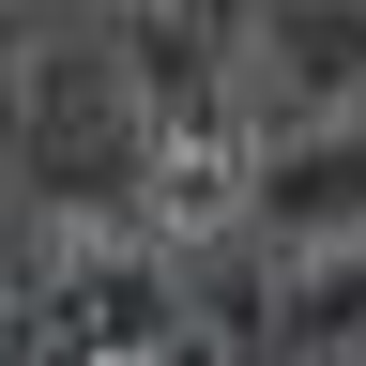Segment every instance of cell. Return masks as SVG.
I'll use <instances>...</instances> for the list:
<instances>
[{
    "mask_svg": "<svg viewBox=\"0 0 366 366\" xmlns=\"http://www.w3.org/2000/svg\"><path fill=\"white\" fill-rule=\"evenodd\" d=\"M16 168L61 229H137V168H153V107H137L122 46H46L16 76Z\"/></svg>",
    "mask_w": 366,
    "mask_h": 366,
    "instance_id": "1",
    "label": "cell"
},
{
    "mask_svg": "<svg viewBox=\"0 0 366 366\" xmlns=\"http://www.w3.org/2000/svg\"><path fill=\"white\" fill-rule=\"evenodd\" d=\"M0 336H16V366H137V351L183 336V290L137 229H92L31 305H0Z\"/></svg>",
    "mask_w": 366,
    "mask_h": 366,
    "instance_id": "2",
    "label": "cell"
},
{
    "mask_svg": "<svg viewBox=\"0 0 366 366\" xmlns=\"http://www.w3.org/2000/svg\"><path fill=\"white\" fill-rule=\"evenodd\" d=\"M366 107V0H244L229 46V122L244 137H305Z\"/></svg>",
    "mask_w": 366,
    "mask_h": 366,
    "instance_id": "3",
    "label": "cell"
},
{
    "mask_svg": "<svg viewBox=\"0 0 366 366\" xmlns=\"http://www.w3.org/2000/svg\"><path fill=\"white\" fill-rule=\"evenodd\" d=\"M244 229H259L274 259H336V244H366V107L274 137V153L244 168Z\"/></svg>",
    "mask_w": 366,
    "mask_h": 366,
    "instance_id": "4",
    "label": "cell"
},
{
    "mask_svg": "<svg viewBox=\"0 0 366 366\" xmlns=\"http://www.w3.org/2000/svg\"><path fill=\"white\" fill-rule=\"evenodd\" d=\"M259 351H274V366H366V244H336V259H290V274H274Z\"/></svg>",
    "mask_w": 366,
    "mask_h": 366,
    "instance_id": "5",
    "label": "cell"
},
{
    "mask_svg": "<svg viewBox=\"0 0 366 366\" xmlns=\"http://www.w3.org/2000/svg\"><path fill=\"white\" fill-rule=\"evenodd\" d=\"M137 366H229V351L214 336H168V351H137Z\"/></svg>",
    "mask_w": 366,
    "mask_h": 366,
    "instance_id": "6",
    "label": "cell"
},
{
    "mask_svg": "<svg viewBox=\"0 0 366 366\" xmlns=\"http://www.w3.org/2000/svg\"><path fill=\"white\" fill-rule=\"evenodd\" d=\"M0 366H16V336H0Z\"/></svg>",
    "mask_w": 366,
    "mask_h": 366,
    "instance_id": "7",
    "label": "cell"
}]
</instances>
